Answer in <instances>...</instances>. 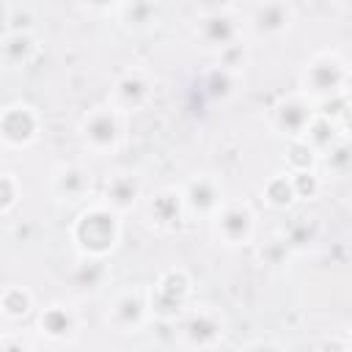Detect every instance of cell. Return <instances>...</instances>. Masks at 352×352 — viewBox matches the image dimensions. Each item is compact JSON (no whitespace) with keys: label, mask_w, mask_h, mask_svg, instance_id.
<instances>
[{"label":"cell","mask_w":352,"mask_h":352,"mask_svg":"<svg viewBox=\"0 0 352 352\" xmlns=\"http://www.w3.org/2000/svg\"><path fill=\"white\" fill-rule=\"evenodd\" d=\"M176 338L187 352H214L226 338V319L212 305H192L176 319Z\"/></svg>","instance_id":"cell-5"},{"label":"cell","mask_w":352,"mask_h":352,"mask_svg":"<svg viewBox=\"0 0 352 352\" xmlns=\"http://www.w3.org/2000/svg\"><path fill=\"white\" fill-rule=\"evenodd\" d=\"M38 50H41V44H38L36 33H3L0 58H3V66L6 69L30 66L38 58Z\"/></svg>","instance_id":"cell-18"},{"label":"cell","mask_w":352,"mask_h":352,"mask_svg":"<svg viewBox=\"0 0 352 352\" xmlns=\"http://www.w3.org/2000/svg\"><path fill=\"white\" fill-rule=\"evenodd\" d=\"M41 135V116L28 102H11L0 116V140L8 151L30 148Z\"/></svg>","instance_id":"cell-9"},{"label":"cell","mask_w":352,"mask_h":352,"mask_svg":"<svg viewBox=\"0 0 352 352\" xmlns=\"http://www.w3.org/2000/svg\"><path fill=\"white\" fill-rule=\"evenodd\" d=\"M292 184H294V192L300 201H314L322 192L324 179L319 170H300V173H292Z\"/></svg>","instance_id":"cell-32"},{"label":"cell","mask_w":352,"mask_h":352,"mask_svg":"<svg viewBox=\"0 0 352 352\" xmlns=\"http://www.w3.org/2000/svg\"><path fill=\"white\" fill-rule=\"evenodd\" d=\"M261 198L272 206V209H289L294 201H297V192H294V184H292V173H272L264 187H261Z\"/></svg>","instance_id":"cell-24"},{"label":"cell","mask_w":352,"mask_h":352,"mask_svg":"<svg viewBox=\"0 0 352 352\" xmlns=\"http://www.w3.org/2000/svg\"><path fill=\"white\" fill-rule=\"evenodd\" d=\"M192 33L198 44L214 55L236 44L245 33V11L239 6H209L195 16Z\"/></svg>","instance_id":"cell-4"},{"label":"cell","mask_w":352,"mask_h":352,"mask_svg":"<svg viewBox=\"0 0 352 352\" xmlns=\"http://www.w3.org/2000/svg\"><path fill=\"white\" fill-rule=\"evenodd\" d=\"M116 14L126 28H148L151 22L160 19V6L157 3H121L116 6Z\"/></svg>","instance_id":"cell-26"},{"label":"cell","mask_w":352,"mask_h":352,"mask_svg":"<svg viewBox=\"0 0 352 352\" xmlns=\"http://www.w3.org/2000/svg\"><path fill=\"white\" fill-rule=\"evenodd\" d=\"M316 165H319V154L305 140H289V148H286V170L289 173L316 170Z\"/></svg>","instance_id":"cell-27"},{"label":"cell","mask_w":352,"mask_h":352,"mask_svg":"<svg viewBox=\"0 0 352 352\" xmlns=\"http://www.w3.org/2000/svg\"><path fill=\"white\" fill-rule=\"evenodd\" d=\"M50 187L58 201L82 204L94 195V173L82 162H60L50 173Z\"/></svg>","instance_id":"cell-15"},{"label":"cell","mask_w":352,"mask_h":352,"mask_svg":"<svg viewBox=\"0 0 352 352\" xmlns=\"http://www.w3.org/2000/svg\"><path fill=\"white\" fill-rule=\"evenodd\" d=\"M190 294H192V275L184 267H170L165 270L154 286H148V300H151V314L160 322H173L190 308Z\"/></svg>","instance_id":"cell-6"},{"label":"cell","mask_w":352,"mask_h":352,"mask_svg":"<svg viewBox=\"0 0 352 352\" xmlns=\"http://www.w3.org/2000/svg\"><path fill=\"white\" fill-rule=\"evenodd\" d=\"M349 352H352V349H349Z\"/></svg>","instance_id":"cell-37"},{"label":"cell","mask_w":352,"mask_h":352,"mask_svg":"<svg viewBox=\"0 0 352 352\" xmlns=\"http://www.w3.org/2000/svg\"><path fill=\"white\" fill-rule=\"evenodd\" d=\"M344 138V132H341V126H338V121L336 118H330L327 113H319L316 118H314V124L308 126V132H305V143L322 157L324 151H330L338 140Z\"/></svg>","instance_id":"cell-20"},{"label":"cell","mask_w":352,"mask_h":352,"mask_svg":"<svg viewBox=\"0 0 352 352\" xmlns=\"http://www.w3.org/2000/svg\"><path fill=\"white\" fill-rule=\"evenodd\" d=\"M248 63H250V44H248L245 38H239L236 44L226 47V50L217 55V66H223V69H228V72H234V74H242V72L248 69Z\"/></svg>","instance_id":"cell-31"},{"label":"cell","mask_w":352,"mask_h":352,"mask_svg":"<svg viewBox=\"0 0 352 352\" xmlns=\"http://www.w3.org/2000/svg\"><path fill=\"white\" fill-rule=\"evenodd\" d=\"M140 198H143V182H140V176H138L135 170H129V168L113 170V173L104 179V184H102V201H104L110 209H116L121 217L129 214V212L140 204Z\"/></svg>","instance_id":"cell-17"},{"label":"cell","mask_w":352,"mask_h":352,"mask_svg":"<svg viewBox=\"0 0 352 352\" xmlns=\"http://www.w3.org/2000/svg\"><path fill=\"white\" fill-rule=\"evenodd\" d=\"M239 85H242V74H234V72H228V69H223V66H214V69L206 74V80H204V91H206V96L214 99V102H228V99H234V96L239 94Z\"/></svg>","instance_id":"cell-22"},{"label":"cell","mask_w":352,"mask_h":352,"mask_svg":"<svg viewBox=\"0 0 352 352\" xmlns=\"http://www.w3.org/2000/svg\"><path fill=\"white\" fill-rule=\"evenodd\" d=\"M80 143L91 157H113L121 143H124V132H126V116L118 113L110 102L91 107L82 121H80Z\"/></svg>","instance_id":"cell-3"},{"label":"cell","mask_w":352,"mask_h":352,"mask_svg":"<svg viewBox=\"0 0 352 352\" xmlns=\"http://www.w3.org/2000/svg\"><path fill=\"white\" fill-rule=\"evenodd\" d=\"M121 214L116 209H110L104 201H94L88 206L80 209V214L74 217L69 236L74 250L80 253V258H91V261H104L121 242Z\"/></svg>","instance_id":"cell-1"},{"label":"cell","mask_w":352,"mask_h":352,"mask_svg":"<svg viewBox=\"0 0 352 352\" xmlns=\"http://www.w3.org/2000/svg\"><path fill=\"white\" fill-rule=\"evenodd\" d=\"M212 234L223 248H242L253 242L256 234V212L248 201L234 198L220 206V212L212 217Z\"/></svg>","instance_id":"cell-8"},{"label":"cell","mask_w":352,"mask_h":352,"mask_svg":"<svg viewBox=\"0 0 352 352\" xmlns=\"http://www.w3.org/2000/svg\"><path fill=\"white\" fill-rule=\"evenodd\" d=\"M36 327L38 333L47 338V341H55V344H69L77 338L80 333V311L72 305V302H50L38 311L36 316Z\"/></svg>","instance_id":"cell-16"},{"label":"cell","mask_w":352,"mask_h":352,"mask_svg":"<svg viewBox=\"0 0 352 352\" xmlns=\"http://www.w3.org/2000/svg\"><path fill=\"white\" fill-rule=\"evenodd\" d=\"M0 352H33V344L28 341V336L16 330H6L0 336Z\"/></svg>","instance_id":"cell-33"},{"label":"cell","mask_w":352,"mask_h":352,"mask_svg":"<svg viewBox=\"0 0 352 352\" xmlns=\"http://www.w3.org/2000/svg\"><path fill=\"white\" fill-rule=\"evenodd\" d=\"M349 349H352V344H349L346 338L333 336V338H324V341L319 344V349H316V352H349Z\"/></svg>","instance_id":"cell-34"},{"label":"cell","mask_w":352,"mask_h":352,"mask_svg":"<svg viewBox=\"0 0 352 352\" xmlns=\"http://www.w3.org/2000/svg\"><path fill=\"white\" fill-rule=\"evenodd\" d=\"M280 234L286 236V242H289V248H292V253H294V250L311 248V245L319 239L322 226H319V217H314V214H297Z\"/></svg>","instance_id":"cell-21"},{"label":"cell","mask_w":352,"mask_h":352,"mask_svg":"<svg viewBox=\"0 0 352 352\" xmlns=\"http://www.w3.org/2000/svg\"><path fill=\"white\" fill-rule=\"evenodd\" d=\"M349 77H352L349 63L336 50H322L305 60L302 74H300V94H305L316 104L333 102L344 96Z\"/></svg>","instance_id":"cell-2"},{"label":"cell","mask_w":352,"mask_h":352,"mask_svg":"<svg viewBox=\"0 0 352 352\" xmlns=\"http://www.w3.org/2000/svg\"><path fill=\"white\" fill-rule=\"evenodd\" d=\"M151 96H154V77H151V72L146 66H129V69H124L116 77L107 102L118 113L129 116V113L143 110L151 102Z\"/></svg>","instance_id":"cell-11"},{"label":"cell","mask_w":352,"mask_h":352,"mask_svg":"<svg viewBox=\"0 0 352 352\" xmlns=\"http://www.w3.org/2000/svg\"><path fill=\"white\" fill-rule=\"evenodd\" d=\"M297 11L286 0H272V3H256L245 11V28L253 38L261 41H278L294 28Z\"/></svg>","instance_id":"cell-10"},{"label":"cell","mask_w":352,"mask_h":352,"mask_svg":"<svg viewBox=\"0 0 352 352\" xmlns=\"http://www.w3.org/2000/svg\"><path fill=\"white\" fill-rule=\"evenodd\" d=\"M338 126H341V132L344 135H352V104H344V110L338 113Z\"/></svg>","instance_id":"cell-36"},{"label":"cell","mask_w":352,"mask_h":352,"mask_svg":"<svg viewBox=\"0 0 352 352\" xmlns=\"http://www.w3.org/2000/svg\"><path fill=\"white\" fill-rule=\"evenodd\" d=\"M154 319L151 314V300H148V286L138 289H124L118 292L104 314V322L116 333H140L148 322Z\"/></svg>","instance_id":"cell-7"},{"label":"cell","mask_w":352,"mask_h":352,"mask_svg":"<svg viewBox=\"0 0 352 352\" xmlns=\"http://www.w3.org/2000/svg\"><path fill=\"white\" fill-rule=\"evenodd\" d=\"M322 179H346L352 176V138H341L330 151L319 157Z\"/></svg>","instance_id":"cell-19"},{"label":"cell","mask_w":352,"mask_h":352,"mask_svg":"<svg viewBox=\"0 0 352 352\" xmlns=\"http://www.w3.org/2000/svg\"><path fill=\"white\" fill-rule=\"evenodd\" d=\"M289 256H292V248H289V242H286L283 234L267 236L264 245L258 248V261H261L264 267H280V264H286Z\"/></svg>","instance_id":"cell-29"},{"label":"cell","mask_w":352,"mask_h":352,"mask_svg":"<svg viewBox=\"0 0 352 352\" xmlns=\"http://www.w3.org/2000/svg\"><path fill=\"white\" fill-rule=\"evenodd\" d=\"M72 278H74V283H77L80 289H85V292H96V289L104 283V278H107V267H104V261L82 258V261L77 264V270L72 272Z\"/></svg>","instance_id":"cell-28"},{"label":"cell","mask_w":352,"mask_h":352,"mask_svg":"<svg viewBox=\"0 0 352 352\" xmlns=\"http://www.w3.org/2000/svg\"><path fill=\"white\" fill-rule=\"evenodd\" d=\"M146 223L148 228H154L157 234H170L176 231L184 217H187V206H184V195L182 187H160L146 198Z\"/></svg>","instance_id":"cell-14"},{"label":"cell","mask_w":352,"mask_h":352,"mask_svg":"<svg viewBox=\"0 0 352 352\" xmlns=\"http://www.w3.org/2000/svg\"><path fill=\"white\" fill-rule=\"evenodd\" d=\"M316 116H319L316 102H311L300 91H292V94H286V96H280L275 102V107H272V126L283 138H289V140H302Z\"/></svg>","instance_id":"cell-13"},{"label":"cell","mask_w":352,"mask_h":352,"mask_svg":"<svg viewBox=\"0 0 352 352\" xmlns=\"http://www.w3.org/2000/svg\"><path fill=\"white\" fill-rule=\"evenodd\" d=\"M182 195H184V206H187V217H201L209 220L220 212V206L228 201L223 182L214 173H192L184 184H182Z\"/></svg>","instance_id":"cell-12"},{"label":"cell","mask_w":352,"mask_h":352,"mask_svg":"<svg viewBox=\"0 0 352 352\" xmlns=\"http://www.w3.org/2000/svg\"><path fill=\"white\" fill-rule=\"evenodd\" d=\"M19 198H22V182H19V176L14 170H3L0 173V214L8 217L16 209Z\"/></svg>","instance_id":"cell-30"},{"label":"cell","mask_w":352,"mask_h":352,"mask_svg":"<svg viewBox=\"0 0 352 352\" xmlns=\"http://www.w3.org/2000/svg\"><path fill=\"white\" fill-rule=\"evenodd\" d=\"M0 311H3V316L8 322L30 316V311H33V292L28 286H19V283L6 286L3 294H0Z\"/></svg>","instance_id":"cell-23"},{"label":"cell","mask_w":352,"mask_h":352,"mask_svg":"<svg viewBox=\"0 0 352 352\" xmlns=\"http://www.w3.org/2000/svg\"><path fill=\"white\" fill-rule=\"evenodd\" d=\"M36 8L28 3H6L3 6V33H33Z\"/></svg>","instance_id":"cell-25"},{"label":"cell","mask_w":352,"mask_h":352,"mask_svg":"<svg viewBox=\"0 0 352 352\" xmlns=\"http://www.w3.org/2000/svg\"><path fill=\"white\" fill-rule=\"evenodd\" d=\"M242 352H283V346L275 344V341H264V338H261V341H250Z\"/></svg>","instance_id":"cell-35"}]
</instances>
